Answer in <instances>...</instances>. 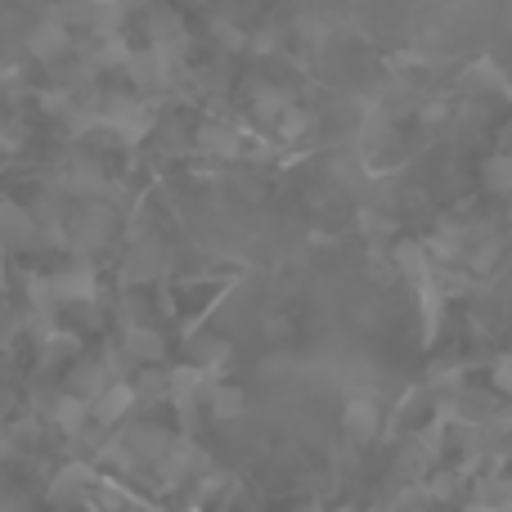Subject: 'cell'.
<instances>
[{"label": "cell", "mask_w": 512, "mask_h": 512, "mask_svg": "<svg viewBox=\"0 0 512 512\" xmlns=\"http://www.w3.org/2000/svg\"><path fill=\"white\" fill-rule=\"evenodd\" d=\"M495 382H499V387H504L508 396H512V355H508V360H499V364H495Z\"/></svg>", "instance_id": "9c48e42d"}, {"label": "cell", "mask_w": 512, "mask_h": 512, "mask_svg": "<svg viewBox=\"0 0 512 512\" xmlns=\"http://www.w3.org/2000/svg\"><path fill=\"white\" fill-rule=\"evenodd\" d=\"M54 292H59V301H90L95 297V279H90V270L59 274V279H54Z\"/></svg>", "instance_id": "3957f363"}, {"label": "cell", "mask_w": 512, "mask_h": 512, "mask_svg": "<svg viewBox=\"0 0 512 512\" xmlns=\"http://www.w3.org/2000/svg\"><path fill=\"white\" fill-rule=\"evenodd\" d=\"M346 432H351L355 441H369V436L378 432V405H373L369 396H355L351 405H346Z\"/></svg>", "instance_id": "6da1fadb"}, {"label": "cell", "mask_w": 512, "mask_h": 512, "mask_svg": "<svg viewBox=\"0 0 512 512\" xmlns=\"http://www.w3.org/2000/svg\"><path fill=\"white\" fill-rule=\"evenodd\" d=\"M486 185L490 189H512V162L508 158H495L486 167Z\"/></svg>", "instance_id": "52a82bcc"}, {"label": "cell", "mask_w": 512, "mask_h": 512, "mask_svg": "<svg viewBox=\"0 0 512 512\" xmlns=\"http://www.w3.org/2000/svg\"><path fill=\"white\" fill-rule=\"evenodd\" d=\"M212 409L221 418H239L243 409H248V400H243V391H234V387H216L212 391Z\"/></svg>", "instance_id": "277c9868"}, {"label": "cell", "mask_w": 512, "mask_h": 512, "mask_svg": "<svg viewBox=\"0 0 512 512\" xmlns=\"http://www.w3.org/2000/svg\"><path fill=\"white\" fill-rule=\"evenodd\" d=\"M472 512H490V508H472Z\"/></svg>", "instance_id": "30bf717a"}, {"label": "cell", "mask_w": 512, "mask_h": 512, "mask_svg": "<svg viewBox=\"0 0 512 512\" xmlns=\"http://www.w3.org/2000/svg\"><path fill=\"white\" fill-rule=\"evenodd\" d=\"M396 261H400V265H405V270H409V274H418V270H423V248H418V243H400Z\"/></svg>", "instance_id": "ba28073f"}, {"label": "cell", "mask_w": 512, "mask_h": 512, "mask_svg": "<svg viewBox=\"0 0 512 512\" xmlns=\"http://www.w3.org/2000/svg\"><path fill=\"white\" fill-rule=\"evenodd\" d=\"M131 400H135L131 387H104L95 396V405H90V409H95L90 418H99V423H113V418H122V409L131 405Z\"/></svg>", "instance_id": "7a4b0ae2"}, {"label": "cell", "mask_w": 512, "mask_h": 512, "mask_svg": "<svg viewBox=\"0 0 512 512\" xmlns=\"http://www.w3.org/2000/svg\"><path fill=\"white\" fill-rule=\"evenodd\" d=\"M54 418H59L63 432H81V423H86V405H81L77 396H68V400L54 405Z\"/></svg>", "instance_id": "5b68a950"}, {"label": "cell", "mask_w": 512, "mask_h": 512, "mask_svg": "<svg viewBox=\"0 0 512 512\" xmlns=\"http://www.w3.org/2000/svg\"><path fill=\"white\" fill-rule=\"evenodd\" d=\"M131 351H140L144 360H158L162 346H158V337H153L149 328H131Z\"/></svg>", "instance_id": "8992f818"}]
</instances>
